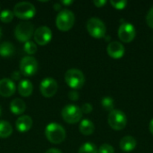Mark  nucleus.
<instances>
[{
    "label": "nucleus",
    "mask_w": 153,
    "mask_h": 153,
    "mask_svg": "<svg viewBox=\"0 0 153 153\" xmlns=\"http://www.w3.org/2000/svg\"><path fill=\"white\" fill-rule=\"evenodd\" d=\"M45 135L48 142L53 144L62 143L66 136L65 128L56 123H50L45 129Z\"/></svg>",
    "instance_id": "nucleus-1"
},
{
    "label": "nucleus",
    "mask_w": 153,
    "mask_h": 153,
    "mask_svg": "<svg viewBox=\"0 0 153 153\" xmlns=\"http://www.w3.org/2000/svg\"><path fill=\"white\" fill-rule=\"evenodd\" d=\"M75 22L74 14L72 11L64 9L59 12L56 18V25L57 29L61 31H68L70 30Z\"/></svg>",
    "instance_id": "nucleus-2"
},
{
    "label": "nucleus",
    "mask_w": 153,
    "mask_h": 153,
    "mask_svg": "<svg viewBox=\"0 0 153 153\" xmlns=\"http://www.w3.org/2000/svg\"><path fill=\"white\" fill-rule=\"evenodd\" d=\"M65 81L70 88L74 90H78L84 85L85 77L81 70L72 68L66 71L65 74Z\"/></svg>",
    "instance_id": "nucleus-3"
},
{
    "label": "nucleus",
    "mask_w": 153,
    "mask_h": 153,
    "mask_svg": "<svg viewBox=\"0 0 153 153\" xmlns=\"http://www.w3.org/2000/svg\"><path fill=\"white\" fill-rule=\"evenodd\" d=\"M13 13L19 19L29 20L35 15L36 8L30 2H20L14 5Z\"/></svg>",
    "instance_id": "nucleus-4"
},
{
    "label": "nucleus",
    "mask_w": 153,
    "mask_h": 153,
    "mask_svg": "<svg viewBox=\"0 0 153 153\" xmlns=\"http://www.w3.org/2000/svg\"><path fill=\"white\" fill-rule=\"evenodd\" d=\"M86 28L89 34L95 39H101L106 35V25L99 18H90L87 22Z\"/></svg>",
    "instance_id": "nucleus-5"
},
{
    "label": "nucleus",
    "mask_w": 153,
    "mask_h": 153,
    "mask_svg": "<svg viewBox=\"0 0 153 153\" xmlns=\"http://www.w3.org/2000/svg\"><path fill=\"white\" fill-rule=\"evenodd\" d=\"M34 31L33 24L30 22H21L14 29V36L21 42H27L32 37Z\"/></svg>",
    "instance_id": "nucleus-6"
},
{
    "label": "nucleus",
    "mask_w": 153,
    "mask_h": 153,
    "mask_svg": "<svg viewBox=\"0 0 153 153\" xmlns=\"http://www.w3.org/2000/svg\"><path fill=\"white\" fill-rule=\"evenodd\" d=\"M108 121L110 127L116 131L123 130L127 124V118L126 114L123 111L117 109H114L109 112Z\"/></svg>",
    "instance_id": "nucleus-7"
},
{
    "label": "nucleus",
    "mask_w": 153,
    "mask_h": 153,
    "mask_svg": "<svg viewBox=\"0 0 153 153\" xmlns=\"http://www.w3.org/2000/svg\"><path fill=\"white\" fill-rule=\"evenodd\" d=\"M62 117L68 124H76L81 121L82 112L81 108L76 105H67L62 109Z\"/></svg>",
    "instance_id": "nucleus-8"
},
{
    "label": "nucleus",
    "mask_w": 153,
    "mask_h": 153,
    "mask_svg": "<svg viewBox=\"0 0 153 153\" xmlns=\"http://www.w3.org/2000/svg\"><path fill=\"white\" fill-rule=\"evenodd\" d=\"M20 73L24 76H32L37 73L38 61L33 56H24L20 61Z\"/></svg>",
    "instance_id": "nucleus-9"
},
{
    "label": "nucleus",
    "mask_w": 153,
    "mask_h": 153,
    "mask_svg": "<svg viewBox=\"0 0 153 153\" xmlns=\"http://www.w3.org/2000/svg\"><path fill=\"white\" fill-rule=\"evenodd\" d=\"M57 89H58V84L56 81L51 77H47L44 80H42L39 85L40 92L46 98L53 97L56 93Z\"/></svg>",
    "instance_id": "nucleus-10"
},
{
    "label": "nucleus",
    "mask_w": 153,
    "mask_h": 153,
    "mask_svg": "<svg viewBox=\"0 0 153 153\" xmlns=\"http://www.w3.org/2000/svg\"><path fill=\"white\" fill-rule=\"evenodd\" d=\"M136 31L134 26L129 22H124L118 29V37L122 42L130 43L134 40Z\"/></svg>",
    "instance_id": "nucleus-11"
},
{
    "label": "nucleus",
    "mask_w": 153,
    "mask_h": 153,
    "mask_svg": "<svg viewBox=\"0 0 153 153\" xmlns=\"http://www.w3.org/2000/svg\"><path fill=\"white\" fill-rule=\"evenodd\" d=\"M52 39V31L48 26H40L34 32V40L40 46L47 45Z\"/></svg>",
    "instance_id": "nucleus-12"
},
{
    "label": "nucleus",
    "mask_w": 153,
    "mask_h": 153,
    "mask_svg": "<svg viewBox=\"0 0 153 153\" xmlns=\"http://www.w3.org/2000/svg\"><path fill=\"white\" fill-rule=\"evenodd\" d=\"M108 54L114 59H119L125 55V47L118 41H112L107 48Z\"/></svg>",
    "instance_id": "nucleus-13"
},
{
    "label": "nucleus",
    "mask_w": 153,
    "mask_h": 153,
    "mask_svg": "<svg viewBox=\"0 0 153 153\" xmlns=\"http://www.w3.org/2000/svg\"><path fill=\"white\" fill-rule=\"evenodd\" d=\"M15 84L11 79L3 78L0 80V95L3 97H11L15 92Z\"/></svg>",
    "instance_id": "nucleus-14"
},
{
    "label": "nucleus",
    "mask_w": 153,
    "mask_h": 153,
    "mask_svg": "<svg viewBox=\"0 0 153 153\" xmlns=\"http://www.w3.org/2000/svg\"><path fill=\"white\" fill-rule=\"evenodd\" d=\"M32 126V119L29 116H21L17 118L15 122V127L16 129L21 133H26L28 132Z\"/></svg>",
    "instance_id": "nucleus-15"
},
{
    "label": "nucleus",
    "mask_w": 153,
    "mask_h": 153,
    "mask_svg": "<svg viewBox=\"0 0 153 153\" xmlns=\"http://www.w3.org/2000/svg\"><path fill=\"white\" fill-rule=\"evenodd\" d=\"M136 144H137L136 140L133 136L127 135V136H125V137H123L121 139L119 146H120V149L123 152H133L135 149Z\"/></svg>",
    "instance_id": "nucleus-16"
},
{
    "label": "nucleus",
    "mask_w": 153,
    "mask_h": 153,
    "mask_svg": "<svg viewBox=\"0 0 153 153\" xmlns=\"http://www.w3.org/2000/svg\"><path fill=\"white\" fill-rule=\"evenodd\" d=\"M18 91L22 97H29L33 91V85L29 80H22L18 84Z\"/></svg>",
    "instance_id": "nucleus-17"
},
{
    "label": "nucleus",
    "mask_w": 153,
    "mask_h": 153,
    "mask_svg": "<svg viewBox=\"0 0 153 153\" xmlns=\"http://www.w3.org/2000/svg\"><path fill=\"white\" fill-rule=\"evenodd\" d=\"M10 110L14 115H22L26 110V104L21 99H14L10 103Z\"/></svg>",
    "instance_id": "nucleus-18"
},
{
    "label": "nucleus",
    "mask_w": 153,
    "mask_h": 153,
    "mask_svg": "<svg viewBox=\"0 0 153 153\" xmlns=\"http://www.w3.org/2000/svg\"><path fill=\"white\" fill-rule=\"evenodd\" d=\"M95 129L94 124L90 119H83L79 126V130L83 135H91L93 134Z\"/></svg>",
    "instance_id": "nucleus-19"
},
{
    "label": "nucleus",
    "mask_w": 153,
    "mask_h": 153,
    "mask_svg": "<svg viewBox=\"0 0 153 153\" xmlns=\"http://www.w3.org/2000/svg\"><path fill=\"white\" fill-rule=\"evenodd\" d=\"M14 53V47L10 41H4L0 44V56L2 57H10Z\"/></svg>",
    "instance_id": "nucleus-20"
},
{
    "label": "nucleus",
    "mask_w": 153,
    "mask_h": 153,
    "mask_svg": "<svg viewBox=\"0 0 153 153\" xmlns=\"http://www.w3.org/2000/svg\"><path fill=\"white\" fill-rule=\"evenodd\" d=\"M13 134V126L5 120H0V138H8Z\"/></svg>",
    "instance_id": "nucleus-21"
},
{
    "label": "nucleus",
    "mask_w": 153,
    "mask_h": 153,
    "mask_svg": "<svg viewBox=\"0 0 153 153\" xmlns=\"http://www.w3.org/2000/svg\"><path fill=\"white\" fill-rule=\"evenodd\" d=\"M78 153H98V149L92 143L88 142L80 147Z\"/></svg>",
    "instance_id": "nucleus-22"
},
{
    "label": "nucleus",
    "mask_w": 153,
    "mask_h": 153,
    "mask_svg": "<svg viewBox=\"0 0 153 153\" xmlns=\"http://www.w3.org/2000/svg\"><path fill=\"white\" fill-rule=\"evenodd\" d=\"M101 106L105 110L111 112L112 110H114V100L111 97H104L101 100Z\"/></svg>",
    "instance_id": "nucleus-23"
},
{
    "label": "nucleus",
    "mask_w": 153,
    "mask_h": 153,
    "mask_svg": "<svg viewBox=\"0 0 153 153\" xmlns=\"http://www.w3.org/2000/svg\"><path fill=\"white\" fill-rule=\"evenodd\" d=\"M13 13L10 10H4L0 13V21L4 23L10 22L13 19Z\"/></svg>",
    "instance_id": "nucleus-24"
},
{
    "label": "nucleus",
    "mask_w": 153,
    "mask_h": 153,
    "mask_svg": "<svg viewBox=\"0 0 153 153\" xmlns=\"http://www.w3.org/2000/svg\"><path fill=\"white\" fill-rule=\"evenodd\" d=\"M23 48H24L25 52L27 54H29V55H33V54H35L37 52V46H36V44L33 41H30V40L25 42Z\"/></svg>",
    "instance_id": "nucleus-25"
},
{
    "label": "nucleus",
    "mask_w": 153,
    "mask_h": 153,
    "mask_svg": "<svg viewBox=\"0 0 153 153\" xmlns=\"http://www.w3.org/2000/svg\"><path fill=\"white\" fill-rule=\"evenodd\" d=\"M114 148L113 146H111L110 144H108V143H104L102 144L100 149L98 150V153H114Z\"/></svg>",
    "instance_id": "nucleus-26"
},
{
    "label": "nucleus",
    "mask_w": 153,
    "mask_h": 153,
    "mask_svg": "<svg viewBox=\"0 0 153 153\" xmlns=\"http://www.w3.org/2000/svg\"><path fill=\"white\" fill-rule=\"evenodd\" d=\"M110 4L111 5H113L114 8L116 9H118V10H123L126 4H127V2L126 0H123V1H110Z\"/></svg>",
    "instance_id": "nucleus-27"
},
{
    "label": "nucleus",
    "mask_w": 153,
    "mask_h": 153,
    "mask_svg": "<svg viewBox=\"0 0 153 153\" xmlns=\"http://www.w3.org/2000/svg\"><path fill=\"white\" fill-rule=\"evenodd\" d=\"M146 22H147L148 26L153 30V6L150 9V11L146 16Z\"/></svg>",
    "instance_id": "nucleus-28"
},
{
    "label": "nucleus",
    "mask_w": 153,
    "mask_h": 153,
    "mask_svg": "<svg viewBox=\"0 0 153 153\" xmlns=\"http://www.w3.org/2000/svg\"><path fill=\"white\" fill-rule=\"evenodd\" d=\"M92 109H93V108H92L91 104H90V103H84V104L82 106V108H81L82 112L84 113V114H89V113H91V112L92 111Z\"/></svg>",
    "instance_id": "nucleus-29"
},
{
    "label": "nucleus",
    "mask_w": 153,
    "mask_h": 153,
    "mask_svg": "<svg viewBox=\"0 0 153 153\" xmlns=\"http://www.w3.org/2000/svg\"><path fill=\"white\" fill-rule=\"evenodd\" d=\"M68 97H69V99H70L71 100L76 101V100H79L80 95H79V93H78L76 91H71L69 92V94H68Z\"/></svg>",
    "instance_id": "nucleus-30"
},
{
    "label": "nucleus",
    "mask_w": 153,
    "mask_h": 153,
    "mask_svg": "<svg viewBox=\"0 0 153 153\" xmlns=\"http://www.w3.org/2000/svg\"><path fill=\"white\" fill-rule=\"evenodd\" d=\"M21 75L22 74L20 73V71H14L13 72L12 75H11V80L13 82V81H19L21 79Z\"/></svg>",
    "instance_id": "nucleus-31"
},
{
    "label": "nucleus",
    "mask_w": 153,
    "mask_h": 153,
    "mask_svg": "<svg viewBox=\"0 0 153 153\" xmlns=\"http://www.w3.org/2000/svg\"><path fill=\"white\" fill-rule=\"evenodd\" d=\"M106 1L105 0H95V1H93V4H95V6L96 7H99V8H100V7H102L103 5H105L106 4Z\"/></svg>",
    "instance_id": "nucleus-32"
},
{
    "label": "nucleus",
    "mask_w": 153,
    "mask_h": 153,
    "mask_svg": "<svg viewBox=\"0 0 153 153\" xmlns=\"http://www.w3.org/2000/svg\"><path fill=\"white\" fill-rule=\"evenodd\" d=\"M45 153H63L60 150L58 149H56V148H51V149H48Z\"/></svg>",
    "instance_id": "nucleus-33"
},
{
    "label": "nucleus",
    "mask_w": 153,
    "mask_h": 153,
    "mask_svg": "<svg viewBox=\"0 0 153 153\" xmlns=\"http://www.w3.org/2000/svg\"><path fill=\"white\" fill-rule=\"evenodd\" d=\"M61 3H62L63 4H65V5H69V4H72L74 2H73L72 0H68V1H67V0H64V1H62Z\"/></svg>",
    "instance_id": "nucleus-34"
},
{
    "label": "nucleus",
    "mask_w": 153,
    "mask_h": 153,
    "mask_svg": "<svg viewBox=\"0 0 153 153\" xmlns=\"http://www.w3.org/2000/svg\"><path fill=\"white\" fill-rule=\"evenodd\" d=\"M61 7H62L61 4H57V3H56V4H54V9H55L56 11H59V10L61 9Z\"/></svg>",
    "instance_id": "nucleus-35"
},
{
    "label": "nucleus",
    "mask_w": 153,
    "mask_h": 153,
    "mask_svg": "<svg viewBox=\"0 0 153 153\" xmlns=\"http://www.w3.org/2000/svg\"><path fill=\"white\" fill-rule=\"evenodd\" d=\"M149 128H150V132L152 133V134L153 135V119H152V121L150 122V126H149Z\"/></svg>",
    "instance_id": "nucleus-36"
},
{
    "label": "nucleus",
    "mask_w": 153,
    "mask_h": 153,
    "mask_svg": "<svg viewBox=\"0 0 153 153\" xmlns=\"http://www.w3.org/2000/svg\"><path fill=\"white\" fill-rule=\"evenodd\" d=\"M1 37H2V30L0 28V39H1Z\"/></svg>",
    "instance_id": "nucleus-37"
},
{
    "label": "nucleus",
    "mask_w": 153,
    "mask_h": 153,
    "mask_svg": "<svg viewBox=\"0 0 153 153\" xmlns=\"http://www.w3.org/2000/svg\"><path fill=\"white\" fill-rule=\"evenodd\" d=\"M1 112H2V109H1V106H0V116H1Z\"/></svg>",
    "instance_id": "nucleus-38"
}]
</instances>
